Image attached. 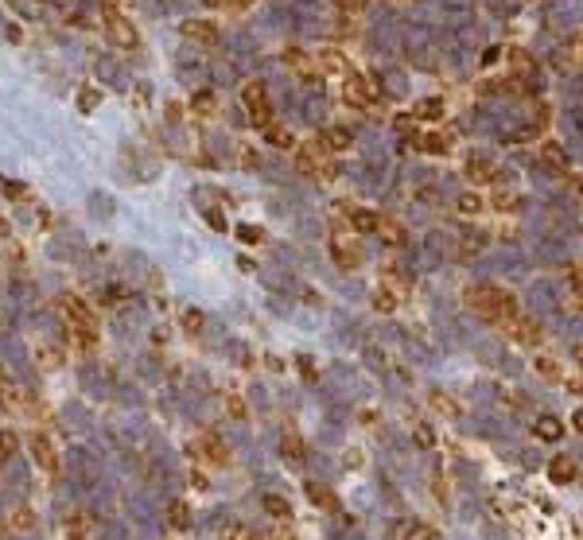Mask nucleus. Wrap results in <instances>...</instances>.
Masks as SVG:
<instances>
[{
  "label": "nucleus",
  "instance_id": "5",
  "mask_svg": "<svg viewBox=\"0 0 583 540\" xmlns=\"http://www.w3.org/2000/svg\"><path fill=\"white\" fill-rule=\"evenodd\" d=\"M502 330L513 338V342H521V346H537L540 342V327L529 319V315H513L510 323H502Z\"/></svg>",
  "mask_w": 583,
  "mask_h": 540
},
{
  "label": "nucleus",
  "instance_id": "47",
  "mask_svg": "<svg viewBox=\"0 0 583 540\" xmlns=\"http://www.w3.org/2000/svg\"><path fill=\"white\" fill-rule=\"evenodd\" d=\"M338 4V12H358V8H362V0H335Z\"/></svg>",
  "mask_w": 583,
  "mask_h": 540
},
{
  "label": "nucleus",
  "instance_id": "13",
  "mask_svg": "<svg viewBox=\"0 0 583 540\" xmlns=\"http://www.w3.org/2000/svg\"><path fill=\"white\" fill-rule=\"evenodd\" d=\"M343 102L354 105V109H370V90H365V82L358 74H350L343 82Z\"/></svg>",
  "mask_w": 583,
  "mask_h": 540
},
{
  "label": "nucleus",
  "instance_id": "25",
  "mask_svg": "<svg viewBox=\"0 0 583 540\" xmlns=\"http://www.w3.org/2000/svg\"><path fill=\"white\" fill-rule=\"evenodd\" d=\"M564 436V423L556 416H537V439H545V443H556V439Z\"/></svg>",
  "mask_w": 583,
  "mask_h": 540
},
{
  "label": "nucleus",
  "instance_id": "48",
  "mask_svg": "<svg viewBox=\"0 0 583 540\" xmlns=\"http://www.w3.org/2000/svg\"><path fill=\"white\" fill-rule=\"evenodd\" d=\"M249 4H253V0H226V8H230V12H245Z\"/></svg>",
  "mask_w": 583,
  "mask_h": 540
},
{
  "label": "nucleus",
  "instance_id": "12",
  "mask_svg": "<svg viewBox=\"0 0 583 540\" xmlns=\"http://www.w3.org/2000/svg\"><path fill=\"white\" fill-rule=\"evenodd\" d=\"M579 475V467H576V459H568V455H556L552 463H548V478L556 482V486H572Z\"/></svg>",
  "mask_w": 583,
  "mask_h": 540
},
{
  "label": "nucleus",
  "instance_id": "49",
  "mask_svg": "<svg viewBox=\"0 0 583 540\" xmlns=\"http://www.w3.org/2000/svg\"><path fill=\"white\" fill-rule=\"evenodd\" d=\"M187 327L198 330V327H203V315H198V311H187Z\"/></svg>",
  "mask_w": 583,
  "mask_h": 540
},
{
  "label": "nucleus",
  "instance_id": "14",
  "mask_svg": "<svg viewBox=\"0 0 583 540\" xmlns=\"http://www.w3.org/2000/svg\"><path fill=\"white\" fill-rule=\"evenodd\" d=\"M315 66H319V74H338V78H350V74H354L350 59L338 55V51H323L319 59H315Z\"/></svg>",
  "mask_w": 583,
  "mask_h": 540
},
{
  "label": "nucleus",
  "instance_id": "44",
  "mask_svg": "<svg viewBox=\"0 0 583 540\" xmlns=\"http://www.w3.org/2000/svg\"><path fill=\"white\" fill-rule=\"evenodd\" d=\"M416 439H420L424 447H436V436H432V428H428V423H420V428H416Z\"/></svg>",
  "mask_w": 583,
  "mask_h": 540
},
{
  "label": "nucleus",
  "instance_id": "38",
  "mask_svg": "<svg viewBox=\"0 0 583 540\" xmlns=\"http://www.w3.org/2000/svg\"><path fill=\"white\" fill-rule=\"evenodd\" d=\"M237 237L245 241V245H261V241H264V234L257 226H237Z\"/></svg>",
  "mask_w": 583,
  "mask_h": 540
},
{
  "label": "nucleus",
  "instance_id": "27",
  "mask_svg": "<svg viewBox=\"0 0 583 540\" xmlns=\"http://www.w3.org/2000/svg\"><path fill=\"white\" fill-rule=\"evenodd\" d=\"M264 140H269V144L272 148H292V144H296V140H292V132L284 129V124H264Z\"/></svg>",
  "mask_w": 583,
  "mask_h": 540
},
{
  "label": "nucleus",
  "instance_id": "23",
  "mask_svg": "<svg viewBox=\"0 0 583 540\" xmlns=\"http://www.w3.org/2000/svg\"><path fill=\"white\" fill-rule=\"evenodd\" d=\"M8 529H16V533H31V529H36V513H31L28 505H16V509L8 513Z\"/></svg>",
  "mask_w": 583,
  "mask_h": 540
},
{
  "label": "nucleus",
  "instance_id": "26",
  "mask_svg": "<svg viewBox=\"0 0 583 540\" xmlns=\"http://www.w3.org/2000/svg\"><path fill=\"white\" fill-rule=\"evenodd\" d=\"M319 148H331V152H346L350 148V132L346 129H327L319 140Z\"/></svg>",
  "mask_w": 583,
  "mask_h": 540
},
{
  "label": "nucleus",
  "instance_id": "24",
  "mask_svg": "<svg viewBox=\"0 0 583 540\" xmlns=\"http://www.w3.org/2000/svg\"><path fill=\"white\" fill-rule=\"evenodd\" d=\"M307 497H311L315 505H323V509L327 513H335V509H343V505H338V497L331 494L327 486H315V482H307Z\"/></svg>",
  "mask_w": 583,
  "mask_h": 540
},
{
  "label": "nucleus",
  "instance_id": "37",
  "mask_svg": "<svg viewBox=\"0 0 583 540\" xmlns=\"http://www.w3.org/2000/svg\"><path fill=\"white\" fill-rule=\"evenodd\" d=\"M416 117H424V121H436V117H444V105H439V102H420V109H416Z\"/></svg>",
  "mask_w": 583,
  "mask_h": 540
},
{
  "label": "nucleus",
  "instance_id": "17",
  "mask_svg": "<svg viewBox=\"0 0 583 540\" xmlns=\"http://www.w3.org/2000/svg\"><path fill=\"white\" fill-rule=\"evenodd\" d=\"M378 226H381V214L362 210V206L350 210V230H358V234H378Z\"/></svg>",
  "mask_w": 583,
  "mask_h": 540
},
{
  "label": "nucleus",
  "instance_id": "28",
  "mask_svg": "<svg viewBox=\"0 0 583 540\" xmlns=\"http://www.w3.org/2000/svg\"><path fill=\"white\" fill-rule=\"evenodd\" d=\"M264 509H269V517H277V521H288L292 517L288 497H280V494H264Z\"/></svg>",
  "mask_w": 583,
  "mask_h": 540
},
{
  "label": "nucleus",
  "instance_id": "1",
  "mask_svg": "<svg viewBox=\"0 0 583 540\" xmlns=\"http://www.w3.org/2000/svg\"><path fill=\"white\" fill-rule=\"evenodd\" d=\"M466 303L474 307V311L482 315V319H490V323H510L513 315H521L518 311V300H513L510 292H502V288H494V284H474V288H466Z\"/></svg>",
  "mask_w": 583,
  "mask_h": 540
},
{
  "label": "nucleus",
  "instance_id": "32",
  "mask_svg": "<svg viewBox=\"0 0 583 540\" xmlns=\"http://www.w3.org/2000/svg\"><path fill=\"white\" fill-rule=\"evenodd\" d=\"M226 540H264V536L253 533L249 525H226Z\"/></svg>",
  "mask_w": 583,
  "mask_h": 540
},
{
  "label": "nucleus",
  "instance_id": "15",
  "mask_svg": "<svg viewBox=\"0 0 583 540\" xmlns=\"http://www.w3.org/2000/svg\"><path fill=\"white\" fill-rule=\"evenodd\" d=\"M463 176L471 179V183H494L498 179V168L490 160H482V156H471V160H466V168H463Z\"/></svg>",
  "mask_w": 583,
  "mask_h": 540
},
{
  "label": "nucleus",
  "instance_id": "7",
  "mask_svg": "<svg viewBox=\"0 0 583 540\" xmlns=\"http://www.w3.org/2000/svg\"><path fill=\"white\" fill-rule=\"evenodd\" d=\"M191 455H203V459H210V463H230V451H226V443H222L214 431H203V436L191 443Z\"/></svg>",
  "mask_w": 583,
  "mask_h": 540
},
{
  "label": "nucleus",
  "instance_id": "18",
  "mask_svg": "<svg viewBox=\"0 0 583 540\" xmlns=\"http://www.w3.org/2000/svg\"><path fill=\"white\" fill-rule=\"evenodd\" d=\"M533 369H537V377H545V381H564V369H560V362H556L552 354H533Z\"/></svg>",
  "mask_w": 583,
  "mask_h": 540
},
{
  "label": "nucleus",
  "instance_id": "53",
  "mask_svg": "<svg viewBox=\"0 0 583 540\" xmlns=\"http://www.w3.org/2000/svg\"><path fill=\"white\" fill-rule=\"evenodd\" d=\"M4 381H8V373H4V369H0V385H4Z\"/></svg>",
  "mask_w": 583,
  "mask_h": 540
},
{
  "label": "nucleus",
  "instance_id": "43",
  "mask_svg": "<svg viewBox=\"0 0 583 540\" xmlns=\"http://www.w3.org/2000/svg\"><path fill=\"white\" fill-rule=\"evenodd\" d=\"M4 195H12L16 202H20V198L28 195V187H23V183H8V179H4Z\"/></svg>",
  "mask_w": 583,
  "mask_h": 540
},
{
  "label": "nucleus",
  "instance_id": "22",
  "mask_svg": "<svg viewBox=\"0 0 583 540\" xmlns=\"http://www.w3.org/2000/svg\"><path fill=\"white\" fill-rule=\"evenodd\" d=\"M280 451H284V459H292V463H304V459H307V447H304V439H299L296 431H284V439H280Z\"/></svg>",
  "mask_w": 583,
  "mask_h": 540
},
{
  "label": "nucleus",
  "instance_id": "20",
  "mask_svg": "<svg viewBox=\"0 0 583 540\" xmlns=\"http://www.w3.org/2000/svg\"><path fill=\"white\" fill-rule=\"evenodd\" d=\"M416 148L420 152H432V156H444L451 148V136L447 132H428V136H416Z\"/></svg>",
  "mask_w": 583,
  "mask_h": 540
},
{
  "label": "nucleus",
  "instance_id": "4",
  "mask_svg": "<svg viewBox=\"0 0 583 540\" xmlns=\"http://www.w3.org/2000/svg\"><path fill=\"white\" fill-rule=\"evenodd\" d=\"M292 163H296V171H299V176H323V179H331V176H335V163H323V148H319V144L296 148Z\"/></svg>",
  "mask_w": 583,
  "mask_h": 540
},
{
  "label": "nucleus",
  "instance_id": "19",
  "mask_svg": "<svg viewBox=\"0 0 583 540\" xmlns=\"http://www.w3.org/2000/svg\"><path fill=\"white\" fill-rule=\"evenodd\" d=\"M540 160H545L552 171H568V152H564L556 140H545V144H540Z\"/></svg>",
  "mask_w": 583,
  "mask_h": 540
},
{
  "label": "nucleus",
  "instance_id": "42",
  "mask_svg": "<svg viewBox=\"0 0 583 540\" xmlns=\"http://www.w3.org/2000/svg\"><path fill=\"white\" fill-rule=\"evenodd\" d=\"M494 206H498V210H518V198H513L510 190H506V195H498V198H494Z\"/></svg>",
  "mask_w": 583,
  "mask_h": 540
},
{
  "label": "nucleus",
  "instance_id": "46",
  "mask_svg": "<svg viewBox=\"0 0 583 540\" xmlns=\"http://www.w3.org/2000/svg\"><path fill=\"white\" fill-rule=\"evenodd\" d=\"M397 129H401V132H412V136H416V117H397Z\"/></svg>",
  "mask_w": 583,
  "mask_h": 540
},
{
  "label": "nucleus",
  "instance_id": "50",
  "mask_svg": "<svg viewBox=\"0 0 583 540\" xmlns=\"http://www.w3.org/2000/svg\"><path fill=\"white\" fill-rule=\"evenodd\" d=\"M206 218H210V226H218V230H226V222H222V214H218V210H210V214H206Z\"/></svg>",
  "mask_w": 583,
  "mask_h": 540
},
{
  "label": "nucleus",
  "instance_id": "30",
  "mask_svg": "<svg viewBox=\"0 0 583 540\" xmlns=\"http://www.w3.org/2000/svg\"><path fill=\"white\" fill-rule=\"evenodd\" d=\"M370 303H373V311H393V307H397V296L389 292V288L378 284V292L370 296Z\"/></svg>",
  "mask_w": 583,
  "mask_h": 540
},
{
  "label": "nucleus",
  "instance_id": "35",
  "mask_svg": "<svg viewBox=\"0 0 583 540\" xmlns=\"http://www.w3.org/2000/svg\"><path fill=\"white\" fill-rule=\"evenodd\" d=\"M16 455V431H0V463Z\"/></svg>",
  "mask_w": 583,
  "mask_h": 540
},
{
  "label": "nucleus",
  "instance_id": "9",
  "mask_svg": "<svg viewBox=\"0 0 583 540\" xmlns=\"http://www.w3.org/2000/svg\"><path fill=\"white\" fill-rule=\"evenodd\" d=\"M66 540H90L94 536V529H97V521H94V513L90 509H74L70 517H66Z\"/></svg>",
  "mask_w": 583,
  "mask_h": 540
},
{
  "label": "nucleus",
  "instance_id": "2",
  "mask_svg": "<svg viewBox=\"0 0 583 540\" xmlns=\"http://www.w3.org/2000/svg\"><path fill=\"white\" fill-rule=\"evenodd\" d=\"M28 451H31V459H36V467L43 470V475H58L63 470V459H58V447H55V439L47 436V431H31L28 436Z\"/></svg>",
  "mask_w": 583,
  "mask_h": 540
},
{
  "label": "nucleus",
  "instance_id": "16",
  "mask_svg": "<svg viewBox=\"0 0 583 540\" xmlns=\"http://www.w3.org/2000/svg\"><path fill=\"white\" fill-rule=\"evenodd\" d=\"M109 36H113V43H117V47H124V51H132V47L140 43L137 28H132L129 20H121V16H117V20H109Z\"/></svg>",
  "mask_w": 583,
  "mask_h": 540
},
{
  "label": "nucleus",
  "instance_id": "41",
  "mask_svg": "<svg viewBox=\"0 0 583 540\" xmlns=\"http://www.w3.org/2000/svg\"><path fill=\"white\" fill-rule=\"evenodd\" d=\"M568 292H572V300H579V264L568 269Z\"/></svg>",
  "mask_w": 583,
  "mask_h": 540
},
{
  "label": "nucleus",
  "instance_id": "21",
  "mask_svg": "<svg viewBox=\"0 0 583 540\" xmlns=\"http://www.w3.org/2000/svg\"><path fill=\"white\" fill-rule=\"evenodd\" d=\"M455 210H459L463 218H478V214L486 210V198H482L478 190H466V195H459V202H455Z\"/></svg>",
  "mask_w": 583,
  "mask_h": 540
},
{
  "label": "nucleus",
  "instance_id": "51",
  "mask_svg": "<svg viewBox=\"0 0 583 540\" xmlns=\"http://www.w3.org/2000/svg\"><path fill=\"white\" fill-rule=\"evenodd\" d=\"M203 4H210V8H222V4H226V0H203Z\"/></svg>",
  "mask_w": 583,
  "mask_h": 540
},
{
  "label": "nucleus",
  "instance_id": "8",
  "mask_svg": "<svg viewBox=\"0 0 583 540\" xmlns=\"http://www.w3.org/2000/svg\"><path fill=\"white\" fill-rule=\"evenodd\" d=\"M284 66L296 74V78H304V82L319 78V66H315V59L307 51H299V47H288V51H284Z\"/></svg>",
  "mask_w": 583,
  "mask_h": 540
},
{
  "label": "nucleus",
  "instance_id": "36",
  "mask_svg": "<svg viewBox=\"0 0 583 540\" xmlns=\"http://www.w3.org/2000/svg\"><path fill=\"white\" fill-rule=\"evenodd\" d=\"M226 412H230V420H245L249 412H245V401H241V396H226Z\"/></svg>",
  "mask_w": 583,
  "mask_h": 540
},
{
  "label": "nucleus",
  "instance_id": "45",
  "mask_svg": "<svg viewBox=\"0 0 583 540\" xmlns=\"http://www.w3.org/2000/svg\"><path fill=\"white\" fill-rule=\"evenodd\" d=\"M191 486H195V490H206V486H210V478H206L203 470H191Z\"/></svg>",
  "mask_w": 583,
  "mask_h": 540
},
{
  "label": "nucleus",
  "instance_id": "31",
  "mask_svg": "<svg viewBox=\"0 0 583 540\" xmlns=\"http://www.w3.org/2000/svg\"><path fill=\"white\" fill-rule=\"evenodd\" d=\"M378 234L385 237V245H405V230L397 226V222H381V226H378Z\"/></svg>",
  "mask_w": 583,
  "mask_h": 540
},
{
  "label": "nucleus",
  "instance_id": "40",
  "mask_svg": "<svg viewBox=\"0 0 583 540\" xmlns=\"http://www.w3.org/2000/svg\"><path fill=\"white\" fill-rule=\"evenodd\" d=\"M397 540H432V533H428L424 525H408V529H405V533L397 536Z\"/></svg>",
  "mask_w": 583,
  "mask_h": 540
},
{
  "label": "nucleus",
  "instance_id": "39",
  "mask_svg": "<svg viewBox=\"0 0 583 540\" xmlns=\"http://www.w3.org/2000/svg\"><path fill=\"white\" fill-rule=\"evenodd\" d=\"M510 63L518 66V74H533V59L525 51H510Z\"/></svg>",
  "mask_w": 583,
  "mask_h": 540
},
{
  "label": "nucleus",
  "instance_id": "11",
  "mask_svg": "<svg viewBox=\"0 0 583 540\" xmlns=\"http://www.w3.org/2000/svg\"><path fill=\"white\" fill-rule=\"evenodd\" d=\"M428 404H432V412H436V416H444V420H459L463 416V404L455 401L451 393H444V389H432Z\"/></svg>",
  "mask_w": 583,
  "mask_h": 540
},
{
  "label": "nucleus",
  "instance_id": "34",
  "mask_svg": "<svg viewBox=\"0 0 583 540\" xmlns=\"http://www.w3.org/2000/svg\"><path fill=\"white\" fill-rule=\"evenodd\" d=\"M97 102H102V90H94V86H86V90H82V94H78V105H82V109H97Z\"/></svg>",
  "mask_w": 583,
  "mask_h": 540
},
{
  "label": "nucleus",
  "instance_id": "10",
  "mask_svg": "<svg viewBox=\"0 0 583 540\" xmlns=\"http://www.w3.org/2000/svg\"><path fill=\"white\" fill-rule=\"evenodd\" d=\"M179 31H183V39H191V43H203V47L218 43V28H214V23H206V20H187Z\"/></svg>",
  "mask_w": 583,
  "mask_h": 540
},
{
  "label": "nucleus",
  "instance_id": "33",
  "mask_svg": "<svg viewBox=\"0 0 583 540\" xmlns=\"http://www.w3.org/2000/svg\"><path fill=\"white\" fill-rule=\"evenodd\" d=\"M191 105H195V113H203V117H206V113H214V94H210V90H198Z\"/></svg>",
  "mask_w": 583,
  "mask_h": 540
},
{
  "label": "nucleus",
  "instance_id": "29",
  "mask_svg": "<svg viewBox=\"0 0 583 540\" xmlns=\"http://www.w3.org/2000/svg\"><path fill=\"white\" fill-rule=\"evenodd\" d=\"M168 525H171V529H179V533L191 525V509H187V502H171V505H168Z\"/></svg>",
  "mask_w": 583,
  "mask_h": 540
},
{
  "label": "nucleus",
  "instance_id": "52",
  "mask_svg": "<svg viewBox=\"0 0 583 540\" xmlns=\"http://www.w3.org/2000/svg\"><path fill=\"white\" fill-rule=\"evenodd\" d=\"M4 234H8V222H4V218H0V237H4Z\"/></svg>",
  "mask_w": 583,
  "mask_h": 540
},
{
  "label": "nucleus",
  "instance_id": "6",
  "mask_svg": "<svg viewBox=\"0 0 583 540\" xmlns=\"http://www.w3.org/2000/svg\"><path fill=\"white\" fill-rule=\"evenodd\" d=\"M331 256H335L338 269H358V264H362V249H358V241H350L346 234L331 237Z\"/></svg>",
  "mask_w": 583,
  "mask_h": 540
},
{
  "label": "nucleus",
  "instance_id": "3",
  "mask_svg": "<svg viewBox=\"0 0 583 540\" xmlns=\"http://www.w3.org/2000/svg\"><path fill=\"white\" fill-rule=\"evenodd\" d=\"M241 102H245V113L257 129H264V124L272 121V105H269V94H264V82H245Z\"/></svg>",
  "mask_w": 583,
  "mask_h": 540
}]
</instances>
